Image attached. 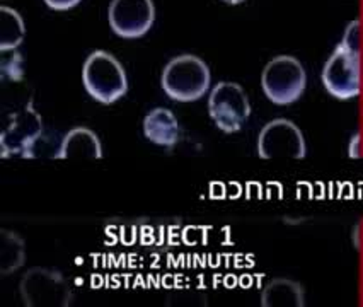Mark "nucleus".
<instances>
[{
  "label": "nucleus",
  "instance_id": "f257e3e1",
  "mask_svg": "<svg viewBox=\"0 0 363 307\" xmlns=\"http://www.w3.org/2000/svg\"><path fill=\"white\" fill-rule=\"evenodd\" d=\"M160 84L172 101L191 103L210 89V69L196 55H179L164 67Z\"/></svg>",
  "mask_w": 363,
  "mask_h": 307
},
{
  "label": "nucleus",
  "instance_id": "f03ea898",
  "mask_svg": "<svg viewBox=\"0 0 363 307\" xmlns=\"http://www.w3.org/2000/svg\"><path fill=\"white\" fill-rule=\"evenodd\" d=\"M82 82L87 94L101 104H113L128 91V79L123 65L111 53L92 52L82 69Z\"/></svg>",
  "mask_w": 363,
  "mask_h": 307
},
{
  "label": "nucleus",
  "instance_id": "7ed1b4c3",
  "mask_svg": "<svg viewBox=\"0 0 363 307\" xmlns=\"http://www.w3.org/2000/svg\"><path fill=\"white\" fill-rule=\"evenodd\" d=\"M264 96L278 106H286L301 99L307 86L306 69L290 55H280L264 67L261 75Z\"/></svg>",
  "mask_w": 363,
  "mask_h": 307
},
{
  "label": "nucleus",
  "instance_id": "20e7f679",
  "mask_svg": "<svg viewBox=\"0 0 363 307\" xmlns=\"http://www.w3.org/2000/svg\"><path fill=\"white\" fill-rule=\"evenodd\" d=\"M19 294L28 307H67L72 304L69 281L58 270L29 268L19 281Z\"/></svg>",
  "mask_w": 363,
  "mask_h": 307
},
{
  "label": "nucleus",
  "instance_id": "39448f33",
  "mask_svg": "<svg viewBox=\"0 0 363 307\" xmlns=\"http://www.w3.org/2000/svg\"><path fill=\"white\" fill-rule=\"evenodd\" d=\"M208 113L223 133L239 132L251 115L246 91L235 82H218L210 92Z\"/></svg>",
  "mask_w": 363,
  "mask_h": 307
},
{
  "label": "nucleus",
  "instance_id": "423d86ee",
  "mask_svg": "<svg viewBox=\"0 0 363 307\" xmlns=\"http://www.w3.org/2000/svg\"><path fill=\"white\" fill-rule=\"evenodd\" d=\"M307 147L301 128L285 118L266 123L257 137V155L266 161L272 159H303Z\"/></svg>",
  "mask_w": 363,
  "mask_h": 307
},
{
  "label": "nucleus",
  "instance_id": "0eeeda50",
  "mask_svg": "<svg viewBox=\"0 0 363 307\" xmlns=\"http://www.w3.org/2000/svg\"><path fill=\"white\" fill-rule=\"evenodd\" d=\"M323 84L336 99H353L362 91L360 55L337 46L323 69Z\"/></svg>",
  "mask_w": 363,
  "mask_h": 307
},
{
  "label": "nucleus",
  "instance_id": "6e6552de",
  "mask_svg": "<svg viewBox=\"0 0 363 307\" xmlns=\"http://www.w3.org/2000/svg\"><path fill=\"white\" fill-rule=\"evenodd\" d=\"M43 137V120L38 115L33 103H28L21 111L11 118L0 135V155L28 157L31 149Z\"/></svg>",
  "mask_w": 363,
  "mask_h": 307
},
{
  "label": "nucleus",
  "instance_id": "1a4fd4ad",
  "mask_svg": "<svg viewBox=\"0 0 363 307\" xmlns=\"http://www.w3.org/2000/svg\"><path fill=\"white\" fill-rule=\"evenodd\" d=\"M109 26L120 38L137 40L149 33L155 19L152 0H111L108 9Z\"/></svg>",
  "mask_w": 363,
  "mask_h": 307
},
{
  "label": "nucleus",
  "instance_id": "9d476101",
  "mask_svg": "<svg viewBox=\"0 0 363 307\" xmlns=\"http://www.w3.org/2000/svg\"><path fill=\"white\" fill-rule=\"evenodd\" d=\"M143 135L152 144L172 149L181 137V128L174 113L166 108L152 109L143 120Z\"/></svg>",
  "mask_w": 363,
  "mask_h": 307
},
{
  "label": "nucleus",
  "instance_id": "9b49d317",
  "mask_svg": "<svg viewBox=\"0 0 363 307\" xmlns=\"http://www.w3.org/2000/svg\"><path fill=\"white\" fill-rule=\"evenodd\" d=\"M103 157V145L99 137L86 127L72 128L60 142L58 159H75V161H94Z\"/></svg>",
  "mask_w": 363,
  "mask_h": 307
},
{
  "label": "nucleus",
  "instance_id": "f8f14e48",
  "mask_svg": "<svg viewBox=\"0 0 363 307\" xmlns=\"http://www.w3.org/2000/svg\"><path fill=\"white\" fill-rule=\"evenodd\" d=\"M263 307H303L306 292L298 281L290 279H275L266 284L261 292Z\"/></svg>",
  "mask_w": 363,
  "mask_h": 307
},
{
  "label": "nucleus",
  "instance_id": "ddd939ff",
  "mask_svg": "<svg viewBox=\"0 0 363 307\" xmlns=\"http://www.w3.org/2000/svg\"><path fill=\"white\" fill-rule=\"evenodd\" d=\"M26 262V244L19 234L0 230V273L11 275Z\"/></svg>",
  "mask_w": 363,
  "mask_h": 307
},
{
  "label": "nucleus",
  "instance_id": "4468645a",
  "mask_svg": "<svg viewBox=\"0 0 363 307\" xmlns=\"http://www.w3.org/2000/svg\"><path fill=\"white\" fill-rule=\"evenodd\" d=\"M26 28L24 21L18 11L11 7H0V50L2 52H12L23 43Z\"/></svg>",
  "mask_w": 363,
  "mask_h": 307
},
{
  "label": "nucleus",
  "instance_id": "2eb2a0df",
  "mask_svg": "<svg viewBox=\"0 0 363 307\" xmlns=\"http://www.w3.org/2000/svg\"><path fill=\"white\" fill-rule=\"evenodd\" d=\"M2 62H0V72L4 79H9L12 82L23 81L24 77V58L19 52H2Z\"/></svg>",
  "mask_w": 363,
  "mask_h": 307
},
{
  "label": "nucleus",
  "instance_id": "dca6fc26",
  "mask_svg": "<svg viewBox=\"0 0 363 307\" xmlns=\"http://www.w3.org/2000/svg\"><path fill=\"white\" fill-rule=\"evenodd\" d=\"M341 46H345L346 50L354 55H362L363 50V29H362V21L354 19L348 24L345 29L343 40H341Z\"/></svg>",
  "mask_w": 363,
  "mask_h": 307
},
{
  "label": "nucleus",
  "instance_id": "f3484780",
  "mask_svg": "<svg viewBox=\"0 0 363 307\" xmlns=\"http://www.w3.org/2000/svg\"><path fill=\"white\" fill-rule=\"evenodd\" d=\"M45 4L53 11H69L79 6L80 0H45Z\"/></svg>",
  "mask_w": 363,
  "mask_h": 307
},
{
  "label": "nucleus",
  "instance_id": "a211bd4d",
  "mask_svg": "<svg viewBox=\"0 0 363 307\" xmlns=\"http://www.w3.org/2000/svg\"><path fill=\"white\" fill-rule=\"evenodd\" d=\"M348 154H350V157H353V159L363 157V138L358 135V133L357 135H353L352 142H350Z\"/></svg>",
  "mask_w": 363,
  "mask_h": 307
},
{
  "label": "nucleus",
  "instance_id": "6ab92c4d",
  "mask_svg": "<svg viewBox=\"0 0 363 307\" xmlns=\"http://www.w3.org/2000/svg\"><path fill=\"white\" fill-rule=\"evenodd\" d=\"M353 246L363 262V222L353 229Z\"/></svg>",
  "mask_w": 363,
  "mask_h": 307
},
{
  "label": "nucleus",
  "instance_id": "aec40b11",
  "mask_svg": "<svg viewBox=\"0 0 363 307\" xmlns=\"http://www.w3.org/2000/svg\"><path fill=\"white\" fill-rule=\"evenodd\" d=\"M225 4H232V6H235V4H242L244 0H223Z\"/></svg>",
  "mask_w": 363,
  "mask_h": 307
}]
</instances>
